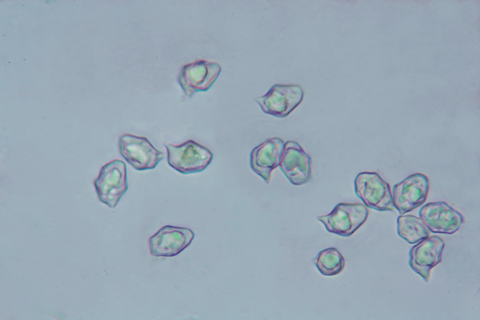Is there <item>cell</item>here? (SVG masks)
Instances as JSON below:
<instances>
[{
    "mask_svg": "<svg viewBox=\"0 0 480 320\" xmlns=\"http://www.w3.org/2000/svg\"><path fill=\"white\" fill-rule=\"evenodd\" d=\"M355 191L368 208L387 211L395 209L389 184L376 172H361L355 180Z\"/></svg>",
    "mask_w": 480,
    "mask_h": 320,
    "instance_id": "277c9868",
    "label": "cell"
},
{
    "mask_svg": "<svg viewBox=\"0 0 480 320\" xmlns=\"http://www.w3.org/2000/svg\"><path fill=\"white\" fill-rule=\"evenodd\" d=\"M220 72L221 66L218 63L198 60L182 67L178 82L184 94L191 97L197 92L208 90Z\"/></svg>",
    "mask_w": 480,
    "mask_h": 320,
    "instance_id": "ba28073f",
    "label": "cell"
},
{
    "mask_svg": "<svg viewBox=\"0 0 480 320\" xmlns=\"http://www.w3.org/2000/svg\"><path fill=\"white\" fill-rule=\"evenodd\" d=\"M119 151L138 171L154 169L164 157L163 152L154 147L146 137L130 134L120 136Z\"/></svg>",
    "mask_w": 480,
    "mask_h": 320,
    "instance_id": "8992f818",
    "label": "cell"
},
{
    "mask_svg": "<svg viewBox=\"0 0 480 320\" xmlns=\"http://www.w3.org/2000/svg\"><path fill=\"white\" fill-rule=\"evenodd\" d=\"M304 91L298 84H277L267 93L255 98L262 111L272 116L283 118L288 116L302 101Z\"/></svg>",
    "mask_w": 480,
    "mask_h": 320,
    "instance_id": "5b68a950",
    "label": "cell"
},
{
    "mask_svg": "<svg viewBox=\"0 0 480 320\" xmlns=\"http://www.w3.org/2000/svg\"><path fill=\"white\" fill-rule=\"evenodd\" d=\"M318 271L324 275L333 276L339 274L345 267V259L334 247L320 251L314 260Z\"/></svg>",
    "mask_w": 480,
    "mask_h": 320,
    "instance_id": "9a60e30c",
    "label": "cell"
},
{
    "mask_svg": "<svg viewBox=\"0 0 480 320\" xmlns=\"http://www.w3.org/2000/svg\"><path fill=\"white\" fill-rule=\"evenodd\" d=\"M397 234L410 244H416L429 236V230L423 221L412 214L397 218Z\"/></svg>",
    "mask_w": 480,
    "mask_h": 320,
    "instance_id": "5bb4252c",
    "label": "cell"
},
{
    "mask_svg": "<svg viewBox=\"0 0 480 320\" xmlns=\"http://www.w3.org/2000/svg\"><path fill=\"white\" fill-rule=\"evenodd\" d=\"M167 162L177 171L189 174L204 171L211 162L213 154L206 147L189 140L180 145L165 143Z\"/></svg>",
    "mask_w": 480,
    "mask_h": 320,
    "instance_id": "6da1fadb",
    "label": "cell"
},
{
    "mask_svg": "<svg viewBox=\"0 0 480 320\" xmlns=\"http://www.w3.org/2000/svg\"><path fill=\"white\" fill-rule=\"evenodd\" d=\"M278 167L293 185L306 184L311 179V158L295 140L285 143Z\"/></svg>",
    "mask_w": 480,
    "mask_h": 320,
    "instance_id": "7c38bea8",
    "label": "cell"
},
{
    "mask_svg": "<svg viewBox=\"0 0 480 320\" xmlns=\"http://www.w3.org/2000/svg\"><path fill=\"white\" fill-rule=\"evenodd\" d=\"M368 208L361 203H339L328 214L320 216L326 230L341 236L354 234L368 219Z\"/></svg>",
    "mask_w": 480,
    "mask_h": 320,
    "instance_id": "3957f363",
    "label": "cell"
},
{
    "mask_svg": "<svg viewBox=\"0 0 480 320\" xmlns=\"http://www.w3.org/2000/svg\"><path fill=\"white\" fill-rule=\"evenodd\" d=\"M194 236L189 228L165 225L149 238L150 254L154 256H175L191 243Z\"/></svg>",
    "mask_w": 480,
    "mask_h": 320,
    "instance_id": "9c48e42d",
    "label": "cell"
},
{
    "mask_svg": "<svg viewBox=\"0 0 480 320\" xmlns=\"http://www.w3.org/2000/svg\"><path fill=\"white\" fill-rule=\"evenodd\" d=\"M444 245L442 238L434 235L418 242L409 251L410 268L427 282L431 269L442 261Z\"/></svg>",
    "mask_w": 480,
    "mask_h": 320,
    "instance_id": "8fae6325",
    "label": "cell"
},
{
    "mask_svg": "<svg viewBox=\"0 0 480 320\" xmlns=\"http://www.w3.org/2000/svg\"><path fill=\"white\" fill-rule=\"evenodd\" d=\"M94 186L99 199L110 208H115L128 188L125 162L114 160L100 169Z\"/></svg>",
    "mask_w": 480,
    "mask_h": 320,
    "instance_id": "7a4b0ae2",
    "label": "cell"
},
{
    "mask_svg": "<svg viewBox=\"0 0 480 320\" xmlns=\"http://www.w3.org/2000/svg\"><path fill=\"white\" fill-rule=\"evenodd\" d=\"M429 177L420 173L408 176L394 186L393 204L403 215L422 205L427 200L429 190Z\"/></svg>",
    "mask_w": 480,
    "mask_h": 320,
    "instance_id": "52a82bcc",
    "label": "cell"
},
{
    "mask_svg": "<svg viewBox=\"0 0 480 320\" xmlns=\"http://www.w3.org/2000/svg\"><path fill=\"white\" fill-rule=\"evenodd\" d=\"M419 215L433 233L454 234L464 221L461 214L444 201L427 204L419 211Z\"/></svg>",
    "mask_w": 480,
    "mask_h": 320,
    "instance_id": "30bf717a",
    "label": "cell"
},
{
    "mask_svg": "<svg viewBox=\"0 0 480 320\" xmlns=\"http://www.w3.org/2000/svg\"><path fill=\"white\" fill-rule=\"evenodd\" d=\"M285 144L283 138L274 137L255 147L250 152L251 169L267 184L272 171L279 165Z\"/></svg>",
    "mask_w": 480,
    "mask_h": 320,
    "instance_id": "4fadbf2b",
    "label": "cell"
}]
</instances>
